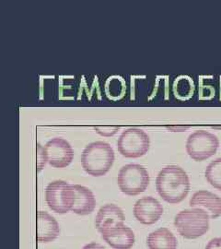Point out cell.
I'll list each match as a JSON object with an SVG mask.
<instances>
[{
  "label": "cell",
  "mask_w": 221,
  "mask_h": 249,
  "mask_svg": "<svg viewBox=\"0 0 221 249\" xmlns=\"http://www.w3.org/2000/svg\"><path fill=\"white\" fill-rule=\"evenodd\" d=\"M190 179L185 170L178 165H167L159 171L156 189L159 196L170 204H178L190 192Z\"/></svg>",
  "instance_id": "cell-1"
},
{
  "label": "cell",
  "mask_w": 221,
  "mask_h": 249,
  "mask_svg": "<svg viewBox=\"0 0 221 249\" xmlns=\"http://www.w3.org/2000/svg\"><path fill=\"white\" fill-rule=\"evenodd\" d=\"M115 151L105 142H94L88 144L81 154L83 170L91 177L101 178L111 170L115 161Z\"/></svg>",
  "instance_id": "cell-2"
},
{
  "label": "cell",
  "mask_w": 221,
  "mask_h": 249,
  "mask_svg": "<svg viewBox=\"0 0 221 249\" xmlns=\"http://www.w3.org/2000/svg\"><path fill=\"white\" fill-rule=\"evenodd\" d=\"M174 226L182 237L195 240L208 231L210 217L201 209H186L177 213L174 218Z\"/></svg>",
  "instance_id": "cell-3"
},
{
  "label": "cell",
  "mask_w": 221,
  "mask_h": 249,
  "mask_svg": "<svg viewBox=\"0 0 221 249\" xmlns=\"http://www.w3.org/2000/svg\"><path fill=\"white\" fill-rule=\"evenodd\" d=\"M150 182L151 178L148 170L136 163L124 165L119 171L117 178L118 187L127 196H137L145 192Z\"/></svg>",
  "instance_id": "cell-4"
},
{
  "label": "cell",
  "mask_w": 221,
  "mask_h": 249,
  "mask_svg": "<svg viewBox=\"0 0 221 249\" xmlns=\"http://www.w3.org/2000/svg\"><path fill=\"white\" fill-rule=\"evenodd\" d=\"M151 139L144 130L130 127L121 134L117 142V149L125 158L136 159L143 157L150 151Z\"/></svg>",
  "instance_id": "cell-5"
},
{
  "label": "cell",
  "mask_w": 221,
  "mask_h": 249,
  "mask_svg": "<svg viewBox=\"0 0 221 249\" xmlns=\"http://www.w3.org/2000/svg\"><path fill=\"white\" fill-rule=\"evenodd\" d=\"M186 152L195 161H204L214 156L220 148L218 137L205 130H197L189 135L186 141Z\"/></svg>",
  "instance_id": "cell-6"
},
{
  "label": "cell",
  "mask_w": 221,
  "mask_h": 249,
  "mask_svg": "<svg viewBox=\"0 0 221 249\" xmlns=\"http://www.w3.org/2000/svg\"><path fill=\"white\" fill-rule=\"evenodd\" d=\"M75 191L73 185L64 180L50 182L45 188V201L53 213L66 214L71 212Z\"/></svg>",
  "instance_id": "cell-7"
},
{
  "label": "cell",
  "mask_w": 221,
  "mask_h": 249,
  "mask_svg": "<svg viewBox=\"0 0 221 249\" xmlns=\"http://www.w3.org/2000/svg\"><path fill=\"white\" fill-rule=\"evenodd\" d=\"M47 162L53 168H66L74 159L73 148L67 140L53 138L44 145Z\"/></svg>",
  "instance_id": "cell-8"
},
{
  "label": "cell",
  "mask_w": 221,
  "mask_h": 249,
  "mask_svg": "<svg viewBox=\"0 0 221 249\" xmlns=\"http://www.w3.org/2000/svg\"><path fill=\"white\" fill-rule=\"evenodd\" d=\"M163 207L153 196H143L134 205V216L137 222L144 225H152L158 223L163 215Z\"/></svg>",
  "instance_id": "cell-9"
},
{
  "label": "cell",
  "mask_w": 221,
  "mask_h": 249,
  "mask_svg": "<svg viewBox=\"0 0 221 249\" xmlns=\"http://www.w3.org/2000/svg\"><path fill=\"white\" fill-rule=\"evenodd\" d=\"M123 210L115 204H105L100 208L95 218V227L100 233L124 224Z\"/></svg>",
  "instance_id": "cell-10"
},
{
  "label": "cell",
  "mask_w": 221,
  "mask_h": 249,
  "mask_svg": "<svg viewBox=\"0 0 221 249\" xmlns=\"http://www.w3.org/2000/svg\"><path fill=\"white\" fill-rule=\"evenodd\" d=\"M191 208H198L209 215L210 220L221 216V197L207 190L196 191L189 200Z\"/></svg>",
  "instance_id": "cell-11"
},
{
  "label": "cell",
  "mask_w": 221,
  "mask_h": 249,
  "mask_svg": "<svg viewBox=\"0 0 221 249\" xmlns=\"http://www.w3.org/2000/svg\"><path fill=\"white\" fill-rule=\"evenodd\" d=\"M102 238L114 249H130L135 245L136 236L132 229L124 224L101 233Z\"/></svg>",
  "instance_id": "cell-12"
},
{
  "label": "cell",
  "mask_w": 221,
  "mask_h": 249,
  "mask_svg": "<svg viewBox=\"0 0 221 249\" xmlns=\"http://www.w3.org/2000/svg\"><path fill=\"white\" fill-rule=\"evenodd\" d=\"M73 188L75 197L71 212L80 216L92 213L96 207V198L92 191L81 185H73Z\"/></svg>",
  "instance_id": "cell-13"
},
{
  "label": "cell",
  "mask_w": 221,
  "mask_h": 249,
  "mask_svg": "<svg viewBox=\"0 0 221 249\" xmlns=\"http://www.w3.org/2000/svg\"><path fill=\"white\" fill-rule=\"evenodd\" d=\"M60 235L59 223L51 214L46 212L38 213V241L51 243Z\"/></svg>",
  "instance_id": "cell-14"
},
{
  "label": "cell",
  "mask_w": 221,
  "mask_h": 249,
  "mask_svg": "<svg viewBox=\"0 0 221 249\" xmlns=\"http://www.w3.org/2000/svg\"><path fill=\"white\" fill-rule=\"evenodd\" d=\"M147 246L150 249H177L178 241L170 229L161 227L149 234Z\"/></svg>",
  "instance_id": "cell-15"
},
{
  "label": "cell",
  "mask_w": 221,
  "mask_h": 249,
  "mask_svg": "<svg viewBox=\"0 0 221 249\" xmlns=\"http://www.w3.org/2000/svg\"><path fill=\"white\" fill-rule=\"evenodd\" d=\"M126 82L121 76H112L107 79L104 85V91L107 98L114 102L124 98L126 93Z\"/></svg>",
  "instance_id": "cell-16"
},
{
  "label": "cell",
  "mask_w": 221,
  "mask_h": 249,
  "mask_svg": "<svg viewBox=\"0 0 221 249\" xmlns=\"http://www.w3.org/2000/svg\"><path fill=\"white\" fill-rule=\"evenodd\" d=\"M195 90V85L193 80L187 76H182L178 78L173 85V92L177 98L180 100H187L193 96Z\"/></svg>",
  "instance_id": "cell-17"
},
{
  "label": "cell",
  "mask_w": 221,
  "mask_h": 249,
  "mask_svg": "<svg viewBox=\"0 0 221 249\" xmlns=\"http://www.w3.org/2000/svg\"><path fill=\"white\" fill-rule=\"evenodd\" d=\"M204 177L210 186L221 191V158H217L207 165Z\"/></svg>",
  "instance_id": "cell-18"
},
{
  "label": "cell",
  "mask_w": 221,
  "mask_h": 249,
  "mask_svg": "<svg viewBox=\"0 0 221 249\" xmlns=\"http://www.w3.org/2000/svg\"><path fill=\"white\" fill-rule=\"evenodd\" d=\"M36 151H37V173H40L42 170L44 169L47 162V159L44 151V147H43L41 144L39 143L37 144Z\"/></svg>",
  "instance_id": "cell-19"
},
{
  "label": "cell",
  "mask_w": 221,
  "mask_h": 249,
  "mask_svg": "<svg viewBox=\"0 0 221 249\" xmlns=\"http://www.w3.org/2000/svg\"><path fill=\"white\" fill-rule=\"evenodd\" d=\"M94 130L102 137H113L120 130V126H95Z\"/></svg>",
  "instance_id": "cell-20"
},
{
  "label": "cell",
  "mask_w": 221,
  "mask_h": 249,
  "mask_svg": "<svg viewBox=\"0 0 221 249\" xmlns=\"http://www.w3.org/2000/svg\"><path fill=\"white\" fill-rule=\"evenodd\" d=\"M204 249H221V237H216L211 239Z\"/></svg>",
  "instance_id": "cell-21"
},
{
  "label": "cell",
  "mask_w": 221,
  "mask_h": 249,
  "mask_svg": "<svg viewBox=\"0 0 221 249\" xmlns=\"http://www.w3.org/2000/svg\"><path fill=\"white\" fill-rule=\"evenodd\" d=\"M82 249H105V248L99 243L91 242V243H88L87 245H85Z\"/></svg>",
  "instance_id": "cell-22"
},
{
  "label": "cell",
  "mask_w": 221,
  "mask_h": 249,
  "mask_svg": "<svg viewBox=\"0 0 221 249\" xmlns=\"http://www.w3.org/2000/svg\"><path fill=\"white\" fill-rule=\"evenodd\" d=\"M169 130L173 131V132H183L189 129V126H169L167 127Z\"/></svg>",
  "instance_id": "cell-23"
}]
</instances>
